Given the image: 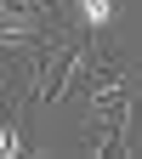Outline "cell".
<instances>
[{
	"instance_id": "obj_1",
	"label": "cell",
	"mask_w": 142,
	"mask_h": 159,
	"mask_svg": "<svg viewBox=\"0 0 142 159\" xmlns=\"http://www.w3.org/2000/svg\"><path fill=\"white\" fill-rule=\"evenodd\" d=\"M68 97L80 102V148L142 153V57H119L103 40Z\"/></svg>"
},
{
	"instance_id": "obj_2",
	"label": "cell",
	"mask_w": 142,
	"mask_h": 159,
	"mask_svg": "<svg viewBox=\"0 0 142 159\" xmlns=\"http://www.w3.org/2000/svg\"><path fill=\"white\" fill-rule=\"evenodd\" d=\"M23 153H34L29 102H23V97H0V159H23Z\"/></svg>"
}]
</instances>
